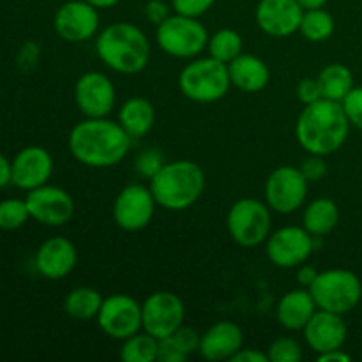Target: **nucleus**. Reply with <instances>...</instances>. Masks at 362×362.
I'll use <instances>...</instances> for the list:
<instances>
[{"mask_svg":"<svg viewBox=\"0 0 362 362\" xmlns=\"http://www.w3.org/2000/svg\"><path fill=\"white\" fill-rule=\"evenodd\" d=\"M310 180L296 166H279L265 182V204L278 214H292L300 209L308 197Z\"/></svg>","mask_w":362,"mask_h":362,"instance_id":"obj_9","label":"nucleus"},{"mask_svg":"<svg viewBox=\"0 0 362 362\" xmlns=\"http://www.w3.org/2000/svg\"><path fill=\"white\" fill-rule=\"evenodd\" d=\"M13 184V163L0 152V187Z\"/></svg>","mask_w":362,"mask_h":362,"instance_id":"obj_44","label":"nucleus"},{"mask_svg":"<svg viewBox=\"0 0 362 362\" xmlns=\"http://www.w3.org/2000/svg\"><path fill=\"white\" fill-rule=\"evenodd\" d=\"M297 95H299V101L304 106L317 103L318 99H324L317 78H304V80H300L299 85H297Z\"/></svg>","mask_w":362,"mask_h":362,"instance_id":"obj_38","label":"nucleus"},{"mask_svg":"<svg viewBox=\"0 0 362 362\" xmlns=\"http://www.w3.org/2000/svg\"><path fill=\"white\" fill-rule=\"evenodd\" d=\"M85 2H88L90 6H94L95 9H110V7L117 6L120 0H85Z\"/></svg>","mask_w":362,"mask_h":362,"instance_id":"obj_46","label":"nucleus"},{"mask_svg":"<svg viewBox=\"0 0 362 362\" xmlns=\"http://www.w3.org/2000/svg\"><path fill=\"white\" fill-rule=\"evenodd\" d=\"M269 361L271 362H300L303 361V346L297 339L281 336L274 339L267 350Z\"/></svg>","mask_w":362,"mask_h":362,"instance_id":"obj_32","label":"nucleus"},{"mask_svg":"<svg viewBox=\"0 0 362 362\" xmlns=\"http://www.w3.org/2000/svg\"><path fill=\"white\" fill-rule=\"evenodd\" d=\"M158 204L151 187L144 184H129L122 187L113 202L112 214L117 226L126 232H140L151 225Z\"/></svg>","mask_w":362,"mask_h":362,"instance_id":"obj_12","label":"nucleus"},{"mask_svg":"<svg viewBox=\"0 0 362 362\" xmlns=\"http://www.w3.org/2000/svg\"><path fill=\"white\" fill-rule=\"evenodd\" d=\"M27 207L34 221L46 226H64L73 219L74 200L59 186H39L27 191Z\"/></svg>","mask_w":362,"mask_h":362,"instance_id":"obj_15","label":"nucleus"},{"mask_svg":"<svg viewBox=\"0 0 362 362\" xmlns=\"http://www.w3.org/2000/svg\"><path fill=\"white\" fill-rule=\"evenodd\" d=\"M315 250V237L304 226H283L265 240V253L271 264L281 269H297L306 264Z\"/></svg>","mask_w":362,"mask_h":362,"instance_id":"obj_11","label":"nucleus"},{"mask_svg":"<svg viewBox=\"0 0 362 362\" xmlns=\"http://www.w3.org/2000/svg\"><path fill=\"white\" fill-rule=\"evenodd\" d=\"M158 207L186 211L200 200L205 189L204 170L189 159L170 161L161 166L148 184Z\"/></svg>","mask_w":362,"mask_h":362,"instance_id":"obj_4","label":"nucleus"},{"mask_svg":"<svg viewBox=\"0 0 362 362\" xmlns=\"http://www.w3.org/2000/svg\"><path fill=\"white\" fill-rule=\"evenodd\" d=\"M339 221V209L331 198H317L304 209L303 226L315 237H324L336 228Z\"/></svg>","mask_w":362,"mask_h":362,"instance_id":"obj_25","label":"nucleus"},{"mask_svg":"<svg viewBox=\"0 0 362 362\" xmlns=\"http://www.w3.org/2000/svg\"><path fill=\"white\" fill-rule=\"evenodd\" d=\"M145 16L151 23L158 27L159 23H163L170 16L168 4L163 2V0H148L147 6H145Z\"/></svg>","mask_w":362,"mask_h":362,"instance_id":"obj_40","label":"nucleus"},{"mask_svg":"<svg viewBox=\"0 0 362 362\" xmlns=\"http://www.w3.org/2000/svg\"><path fill=\"white\" fill-rule=\"evenodd\" d=\"M317 276H318L317 269L311 267V265L303 264L297 267V281L300 283L303 288H310V286L313 285L315 279H317Z\"/></svg>","mask_w":362,"mask_h":362,"instance_id":"obj_43","label":"nucleus"},{"mask_svg":"<svg viewBox=\"0 0 362 362\" xmlns=\"http://www.w3.org/2000/svg\"><path fill=\"white\" fill-rule=\"evenodd\" d=\"M226 66H228L232 87L247 92V94H257V92L264 90L271 80V71H269L267 64L250 53H240Z\"/></svg>","mask_w":362,"mask_h":362,"instance_id":"obj_23","label":"nucleus"},{"mask_svg":"<svg viewBox=\"0 0 362 362\" xmlns=\"http://www.w3.org/2000/svg\"><path fill=\"white\" fill-rule=\"evenodd\" d=\"M243 329L230 320L216 322L200 336V356L211 362L230 361L243 349Z\"/></svg>","mask_w":362,"mask_h":362,"instance_id":"obj_21","label":"nucleus"},{"mask_svg":"<svg viewBox=\"0 0 362 362\" xmlns=\"http://www.w3.org/2000/svg\"><path fill=\"white\" fill-rule=\"evenodd\" d=\"M30 219L27 202L20 198H6L0 202V230L13 232Z\"/></svg>","mask_w":362,"mask_h":362,"instance_id":"obj_31","label":"nucleus"},{"mask_svg":"<svg viewBox=\"0 0 362 362\" xmlns=\"http://www.w3.org/2000/svg\"><path fill=\"white\" fill-rule=\"evenodd\" d=\"M11 163H13V184L23 191L45 186L53 173L52 154L39 145L21 148Z\"/></svg>","mask_w":362,"mask_h":362,"instance_id":"obj_18","label":"nucleus"},{"mask_svg":"<svg viewBox=\"0 0 362 362\" xmlns=\"http://www.w3.org/2000/svg\"><path fill=\"white\" fill-rule=\"evenodd\" d=\"M310 292L318 310L346 315L361 303L362 283L352 271L329 269L318 272L317 279L310 286Z\"/></svg>","mask_w":362,"mask_h":362,"instance_id":"obj_7","label":"nucleus"},{"mask_svg":"<svg viewBox=\"0 0 362 362\" xmlns=\"http://www.w3.org/2000/svg\"><path fill=\"white\" fill-rule=\"evenodd\" d=\"M300 172L304 173V177H306L310 182H317V180H320L322 177L327 173V166H325L324 156L310 154V158H308L306 161L303 163V166H300Z\"/></svg>","mask_w":362,"mask_h":362,"instance_id":"obj_39","label":"nucleus"},{"mask_svg":"<svg viewBox=\"0 0 362 362\" xmlns=\"http://www.w3.org/2000/svg\"><path fill=\"white\" fill-rule=\"evenodd\" d=\"M350 133V122L343 105L318 99L304 106L296 122V136L308 154L331 156L343 147Z\"/></svg>","mask_w":362,"mask_h":362,"instance_id":"obj_2","label":"nucleus"},{"mask_svg":"<svg viewBox=\"0 0 362 362\" xmlns=\"http://www.w3.org/2000/svg\"><path fill=\"white\" fill-rule=\"evenodd\" d=\"M230 81L228 66L212 57L193 59L182 67L179 74V88L189 101L209 105L218 103L228 94Z\"/></svg>","mask_w":362,"mask_h":362,"instance_id":"obj_5","label":"nucleus"},{"mask_svg":"<svg viewBox=\"0 0 362 362\" xmlns=\"http://www.w3.org/2000/svg\"><path fill=\"white\" fill-rule=\"evenodd\" d=\"M117 92L113 81L99 71H88L76 80L74 103L85 119L108 117L115 108Z\"/></svg>","mask_w":362,"mask_h":362,"instance_id":"obj_14","label":"nucleus"},{"mask_svg":"<svg viewBox=\"0 0 362 362\" xmlns=\"http://www.w3.org/2000/svg\"><path fill=\"white\" fill-rule=\"evenodd\" d=\"M172 338L173 341L177 343V346H179L187 357L200 349V334H198V331H194L193 327H186V325H182V327H179L175 332H173Z\"/></svg>","mask_w":362,"mask_h":362,"instance_id":"obj_35","label":"nucleus"},{"mask_svg":"<svg viewBox=\"0 0 362 362\" xmlns=\"http://www.w3.org/2000/svg\"><path fill=\"white\" fill-rule=\"evenodd\" d=\"M78 262V251L66 237H52L45 240L35 251L34 264L39 274L52 281H59L74 271Z\"/></svg>","mask_w":362,"mask_h":362,"instance_id":"obj_19","label":"nucleus"},{"mask_svg":"<svg viewBox=\"0 0 362 362\" xmlns=\"http://www.w3.org/2000/svg\"><path fill=\"white\" fill-rule=\"evenodd\" d=\"M214 2L216 0H172V9L184 16L200 18L214 6Z\"/></svg>","mask_w":362,"mask_h":362,"instance_id":"obj_36","label":"nucleus"},{"mask_svg":"<svg viewBox=\"0 0 362 362\" xmlns=\"http://www.w3.org/2000/svg\"><path fill=\"white\" fill-rule=\"evenodd\" d=\"M99 9L85 0H69L57 9L53 28L67 42H83L94 37L99 28Z\"/></svg>","mask_w":362,"mask_h":362,"instance_id":"obj_16","label":"nucleus"},{"mask_svg":"<svg viewBox=\"0 0 362 362\" xmlns=\"http://www.w3.org/2000/svg\"><path fill=\"white\" fill-rule=\"evenodd\" d=\"M207 52L212 59L230 64L243 53V37L233 28H219L218 32L209 35Z\"/></svg>","mask_w":362,"mask_h":362,"instance_id":"obj_29","label":"nucleus"},{"mask_svg":"<svg viewBox=\"0 0 362 362\" xmlns=\"http://www.w3.org/2000/svg\"><path fill=\"white\" fill-rule=\"evenodd\" d=\"M39 46L35 45V42H25L23 46H21L20 53H18V64H20V67L23 71H28V69H34L35 64H37L39 60Z\"/></svg>","mask_w":362,"mask_h":362,"instance_id":"obj_41","label":"nucleus"},{"mask_svg":"<svg viewBox=\"0 0 362 362\" xmlns=\"http://www.w3.org/2000/svg\"><path fill=\"white\" fill-rule=\"evenodd\" d=\"M318 362H350L352 357L349 354L343 352L341 349L338 350H331V352H325V354H318Z\"/></svg>","mask_w":362,"mask_h":362,"instance_id":"obj_45","label":"nucleus"},{"mask_svg":"<svg viewBox=\"0 0 362 362\" xmlns=\"http://www.w3.org/2000/svg\"><path fill=\"white\" fill-rule=\"evenodd\" d=\"M334 18L324 7L318 9H304L303 20H300L299 32L311 42L327 41L334 34Z\"/></svg>","mask_w":362,"mask_h":362,"instance_id":"obj_28","label":"nucleus"},{"mask_svg":"<svg viewBox=\"0 0 362 362\" xmlns=\"http://www.w3.org/2000/svg\"><path fill=\"white\" fill-rule=\"evenodd\" d=\"M156 42L173 59H197L207 49L209 32L198 18L175 13L158 25Z\"/></svg>","mask_w":362,"mask_h":362,"instance_id":"obj_6","label":"nucleus"},{"mask_svg":"<svg viewBox=\"0 0 362 362\" xmlns=\"http://www.w3.org/2000/svg\"><path fill=\"white\" fill-rule=\"evenodd\" d=\"M271 207L257 198H240L230 207L226 226L233 243L243 247L260 246L271 235Z\"/></svg>","mask_w":362,"mask_h":362,"instance_id":"obj_8","label":"nucleus"},{"mask_svg":"<svg viewBox=\"0 0 362 362\" xmlns=\"http://www.w3.org/2000/svg\"><path fill=\"white\" fill-rule=\"evenodd\" d=\"M119 356L124 362L158 361V339L141 329L140 332L124 339Z\"/></svg>","mask_w":362,"mask_h":362,"instance_id":"obj_30","label":"nucleus"},{"mask_svg":"<svg viewBox=\"0 0 362 362\" xmlns=\"http://www.w3.org/2000/svg\"><path fill=\"white\" fill-rule=\"evenodd\" d=\"M187 356L177 346L172 336L158 339V362H182Z\"/></svg>","mask_w":362,"mask_h":362,"instance_id":"obj_37","label":"nucleus"},{"mask_svg":"<svg viewBox=\"0 0 362 362\" xmlns=\"http://www.w3.org/2000/svg\"><path fill=\"white\" fill-rule=\"evenodd\" d=\"M317 310L310 288L290 290L278 300L276 320L286 331H303Z\"/></svg>","mask_w":362,"mask_h":362,"instance_id":"obj_22","label":"nucleus"},{"mask_svg":"<svg viewBox=\"0 0 362 362\" xmlns=\"http://www.w3.org/2000/svg\"><path fill=\"white\" fill-rule=\"evenodd\" d=\"M230 361L232 362H271L269 361L267 354L255 349H240Z\"/></svg>","mask_w":362,"mask_h":362,"instance_id":"obj_42","label":"nucleus"},{"mask_svg":"<svg viewBox=\"0 0 362 362\" xmlns=\"http://www.w3.org/2000/svg\"><path fill=\"white\" fill-rule=\"evenodd\" d=\"M304 9H318V7H325L329 0H297Z\"/></svg>","mask_w":362,"mask_h":362,"instance_id":"obj_47","label":"nucleus"},{"mask_svg":"<svg viewBox=\"0 0 362 362\" xmlns=\"http://www.w3.org/2000/svg\"><path fill=\"white\" fill-rule=\"evenodd\" d=\"M350 126L362 131V87H354L341 101Z\"/></svg>","mask_w":362,"mask_h":362,"instance_id":"obj_34","label":"nucleus"},{"mask_svg":"<svg viewBox=\"0 0 362 362\" xmlns=\"http://www.w3.org/2000/svg\"><path fill=\"white\" fill-rule=\"evenodd\" d=\"M303 332L310 349L318 356V354L341 349L346 341L349 329L343 320V315L317 310L306 327L303 329Z\"/></svg>","mask_w":362,"mask_h":362,"instance_id":"obj_20","label":"nucleus"},{"mask_svg":"<svg viewBox=\"0 0 362 362\" xmlns=\"http://www.w3.org/2000/svg\"><path fill=\"white\" fill-rule=\"evenodd\" d=\"M133 138L108 117L85 119L71 129L67 145L78 163L88 168H112L129 152Z\"/></svg>","mask_w":362,"mask_h":362,"instance_id":"obj_1","label":"nucleus"},{"mask_svg":"<svg viewBox=\"0 0 362 362\" xmlns=\"http://www.w3.org/2000/svg\"><path fill=\"white\" fill-rule=\"evenodd\" d=\"M163 165H165V159L158 148H145L144 152L136 156V161H134L136 172L147 179H152L161 170Z\"/></svg>","mask_w":362,"mask_h":362,"instance_id":"obj_33","label":"nucleus"},{"mask_svg":"<svg viewBox=\"0 0 362 362\" xmlns=\"http://www.w3.org/2000/svg\"><path fill=\"white\" fill-rule=\"evenodd\" d=\"M304 7L297 0H260L255 11L258 28L271 37H290L299 32Z\"/></svg>","mask_w":362,"mask_h":362,"instance_id":"obj_17","label":"nucleus"},{"mask_svg":"<svg viewBox=\"0 0 362 362\" xmlns=\"http://www.w3.org/2000/svg\"><path fill=\"white\" fill-rule=\"evenodd\" d=\"M103 300L105 297L92 286H78V288L71 290L64 299V311L73 320L90 322L98 318Z\"/></svg>","mask_w":362,"mask_h":362,"instance_id":"obj_26","label":"nucleus"},{"mask_svg":"<svg viewBox=\"0 0 362 362\" xmlns=\"http://www.w3.org/2000/svg\"><path fill=\"white\" fill-rule=\"evenodd\" d=\"M318 85H320L322 98L331 101L341 103L354 88V74L343 64H329L318 73Z\"/></svg>","mask_w":362,"mask_h":362,"instance_id":"obj_27","label":"nucleus"},{"mask_svg":"<svg viewBox=\"0 0 362 362\" xmlns=\"http://www.w3.org/2000/svg\"><path fill=\"white\" fill-rule=\"evenodd\" d=\"M95 320L108 338L124 341L141 331V304L126 293H113L105 297Z\"/></svg>","mask_w":362,"mask_h":362,"instance_id":"obj_13","label":"nucleus"},{"mask_svg":"<svg viewBox=\"0 0 362 362\" xmlns=\"http://www.w3.org/2000/svg\"><path fill=\"white\" fill-rule=\"evenodd\" d=\"M117 122L124 127V131L133 140L147 136L156 122L154 105L148 99L140 98V95L129 98L120 106L119 120Z\"/></svg>","mask_w":362,"mask_h":362,"instance_id":"obj_24","label":"nucleus"},{"mask_svg":"<svg viewBox=\"0 0 362 362\" xmlns=\"http://www.w3.org/2000/svg\"><path fill=\"white\" fill-rule=\"evenodd\" d=\"M184 317L186 308L182 299L173 292L159 290L141 303V329L156 339L172 336L184 325Z\"/></svg>","mask_w":362,"mask_h":362,"instance_id":"obj_10","label":"nucleus"},{"mask_svg":"<svg viewBox=\"0 0 362 362\" xmlns=\"http://www.w3.org/2000/svg\"><path fill=\"white\" fill-rule=\"evenodd\" d=\"M99 60L119 74H136L151 60V42L147 35L129 21H117L103 28L95 39Z\"/></svg>","mask_w":362,"mask_h":362,"instance_id":"obj_3","label":"nucleus"}]
</instances>
